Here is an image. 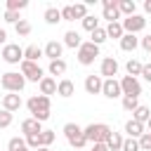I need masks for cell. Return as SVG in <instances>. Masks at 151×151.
<instances>
[{"mask_svg":"<svg viewBox=\"0 0 151 151\" xmlns=\"http://www.w3.org/2000/svg\"><path fill=\"white\" fill-rule=\"evenodd\" d=\"M101 94H104L106 99H118V97H123V92H120V83H118L116 78H106L104 85H101Z\"/></svg>","mask_w":151,"mask_h":151,"instance_id":"obj_11","label":"cell"},{"mask_svg":"<svg viewBox=\"0 0 151 151\" xmlns=\"http://www.w3.org/2000/svg\"><path fill=\"white\" fill-rule=\"evenodd\" d=\"M7 12H19V9H26L28 7V0H7Z\"/></svg>","mask_w":151,"mask_h":151,"instance_id":"obj_34","label":"cell"},{"mask_svg":"<svg viewBox=\"0 0 151 151\" xmlns=\"http://www.w3.org/2000/svg\"><path fill=\"white\" fill-rule=\"evenodd\" d=\"M7 149H9V151H31V149L26 146V139H24V137H12V139L7 142Z\"/></svg>","mask_w":151,"mask_h":151,"instance_id":"obj_31","label":"cell"},{"mask_svg":"<svg viewBox=\"0 0 151 151\" xmlns=\"http://www.w3.org/2000/svg\"><path fill=\"white\" fill-rule=\"evenodd\" d=\"M42 19H45L50 26H57V24L61 21V12H59L57 7H47V9H45V14H42Z\"/></svg>","mask_w":151,"mask_h":151,"instance_id":"obj_28","label":"cell"},{"mask_svg":"<svg viewBox=\"0 0 151 151\" xmlns=\"http://www.w3.org/2000/svg\"><path fill=\"white\" fill-rule=\"evenodd\" d=\"M120 151H139V142L132 139V137H125L123 139V149Z\"/></svg>","mask_w":151,"mask_h":151,"instance_id":"obj_39","label":"cell"},{"mask_svg":"<svg viewBox=\"0 0 151 151\" xmlns=\"http://www.w3.org/2000/svg\"><path fill=\"white\" fill-rule=\"evenodd\" d=\"M137 142H139V151H151V132H144Z\"/></svg>","mask_w":151,"mask_h":151,"instance_id":"obj_40","label":"cell"},{"mask_svg":"<svg viewBox=\"0 0 151 151\" xmlns=\"http://www.w3.org/2000/svg\"><path fill=\"white\" fill-rule=\"evenodd\" d=\"M40 57H45L40 45H28V47H24V59H26V61L38 64V59H40Z\"/></svg>","mask_w":151,"mask_h":151,"instance_id":"obj_22","label":"cell"},{"mask_svg":"<svg viewBox=\"0 0 151 151\" xmlns=\"http://www.w3.org/2000/svg\"><path fill=\"white\" fill-rule=\"evenodd\" d=\"M139 45H142V50H144V52H151V33H149V35H144V38H139Z\"/></svg>","mask_w":151,"mask_h":151,"instance_id":"obj_43","label":"cell"},{"mask_svg":"<svg viewBox=\"0 0 151 151\" xmlns=\"http://www.w3.org/2000/svg\"><path fill=\"white\" fill-rule=\"evenodd\" d=\"M12 120H14V116H12L9 111H5V109H0V130H5V127H9V125H12Z\"/></svg>","mask_w":151,"mask_h":151,"instance_id":"obj_37","label":"cell"},{"mask_svg":"<svg viewBox=\"0 0 151 151\" xmlns=\"http://www.w3.org/2000/svg\"><path fill=\"white\" fill-rule=\"evenodd\" d=\"M42 54H45L50 61L61 59V54H64V42H59V40H50V42L42 47Z\"/></svg>","mask_w":151,"mask_h":151,"instance_id":"obj_14","label":"cell"},{"mask_svg":"<svg viewBox=\"0 0 151 151\" xmlns=\"http://www.w3.org/2000/svg\"><path fill=\"white\" fill-rule=\"evenodd\" d=\"M144 14H151V0L144 2Z\"/></svg>","mask_w":151,"mask_h":151,"instance_id":"obj_47","label":"cell"},{"mask_svg":"<svg viewBox=\"0 0 151 151\" xmlns=\"http://www.w3.org/2000/svg\"><path fill=\"white\" fill-rule=\"evenodd\" d=\"M120 26H123V31H125V33L137 35L139 31H144V28H146V17H144V14H132V17H125V19L120 21Z\"/></svg>","mask_w":151,"mask_h":151,"instance_id":"obj_6","label":"cell"},{"mask_svg":"<svg viewBox=\"0 0 151 151\" xmlns=\"http://www.w3.org/2000/svg\"><path fill=\"white\" fill-rule=\"evenodd\" d=\"M118 12H120V17H132V14H137V2L134 0H118Z\"/></svg>","mask_w":151,"mask_h":151,"instance_id":"obj_24","label":"cell"},{"mask_svg":"<svg viewBox=\"0 0 151 151\" xmlns=\"http://www.w3.org/2000/svg\"><path fill=\"white\" fill-rule=\"evenodd\" d=\"M0 45H2V47L7 45V31H5V28H0Z\"/></svg>","mask_w":151,"mask_h":151,"instance_id":"obj_45","label":"cell"},{"mask_svg":"<svg viewBox=\"0 0 151 151\" xmlns=\"http://www.w3.org/2000/svg\"><path fill=\"white\" fill-rule=\"evenodd\" d=\"M73 7V14H76V19H85L87 17V2H76V5H71Z\"/></svg>","mask_w":151,"mask_h":151,"instance_id":"obj_35","label":"cell"},{"mask_svg":"<svg viewBox=\"0 0 151 151\" xmlns=\"http://www.w3.org/2000/svg\"><path fill=\"white\" fill-rule=\"evenodd\" d=\"M137 106H139V99H137V97H123V109H125V111L132 113Z\"/></svg>","mask_w":151,"mask_h":151,"instance_id":"obj_38","label":"cell"},{"mask_svg":"<svg viewBox=\"0 0 151 151\" xmlns=\"http://www.w3.org/2000/svg\"><path fill=\"white\" fill-rule=\"evenodd\" d=\"M144 130H146V127H144L142 123L132 120V118H130V120L125 123V132H127V137H132V139H139V137L144 134Z\"/></svg>","mask_w":151,"mask_h":151,"instance_id":"obj_21","label":"cell"},{"mask_svg":"<svg viewBox=\"0 0 151 151\" xmlns=\"http://www.w3.org/2000/svg\"><path fill=\"white\" fill-rule=\"evenodd\" d=\"M97 57H99V47L90 40H83V45L76 50V59H78L80 66H92Z\"/></svg>","mask_w":151,"mask_h":151,"instance_id":"obj_4","label":"cell"},{"mask_svg":"<svg viewBox=\"0 0 151 151\" xmlns=\"http://www.w3.org/2000/svg\"><path fill=\"white\" fill-rule=\"evenodd\" d=\"M14 31H17V35L26 38V35L31 33V21H28V19H21L19 24H14Z\"/></svg>","mask_w":151,"mask_h":151,"instance_id":"obj_33","label":"cell"},{"mask_svg":"<svg viewBox=\"0 0 151 151\" xmlns=\"http://www.w3.org/2000/svg\"><path fill=\"white\" fill-rule=\"evenodd\" d=\"M35 151H52V149H50V146H38Z\"/></svg>","mask_w":151,"mask_h":151,"instance_id":"obj_49","label":"cell"},{"mask_svg":"<svg viewBox=\"0 0 151 151\" xmlns=\"http://www.w3.org/2000/svg\"><path fill=\"white\" fill-rule=\"evenodd\" d=\"M101 7H104V19L111 24V21H118L120 19V12H118V0H101Z\"/></svg>","mask_w":151,"mask_h":151,"instance_id":"obj_13","label":"cell"},{"mask_svg":"<svg viewBox=\"0 0 151 151\" xmlns=\"http://www.w3.org/2000/svg\"><path fill=\"white\" fill-rule=\"evenodd\" d=\"M118 83H120V92H123V97H137V99H139V94H142V83H139L137 78H132V76H123Z\"/></svg>","mask_w":151,"mask_h":151,"instance_id":"obj_8","label":"cell"},{"mask_svg":"<svg viewBox=\"0 0 151 151\" xmlns=\"http://www.w3.org/2000/svg\"><path fill=\"white\" fill-rule=\"evenodd\" d=\"M118 42H120V50H123V52H134V50L139 47V38H137V35H130V33H125Z\"/></svg>","mask_w":151,"mask_h":151,"instance_id":"obj_20","label":"cell"},{"mask_svg":"<svg viewBox=\"0 0 151 151\" xmlns=\"http://www.w3.org/2000/svg\"><path fill=\"white\" fill-rule=\"evenodd\" d=\"M50 97H45V94H33L28 101H26V109H28V113H31V118L33 116H38V113H42V111H50Z\"/></svg>","mask_w":151,"mask_h":151,"instance_id":"obj_9","label":"cell"},{"mask_svg":"<svg viewBox=\"0 0 151 151\" xmlns=\"http://www.w3.org/2000/svg\"><path fill=\"white\" fill-rule=\"evenodd\" d=\"M118 68H120V66H118V61H116L113 57H104V59H101V66H99V76H101L104 80H106V78H116V76H118Z\"/></svg>","mask_w":151,"mask_h":151,"instance_id":"obj_10","label":"cell"},{"mask_svg":"<svg viewBox=\"0 0 151 151\" xmlns=\"http://www.w3.org/2000/svg\"><path fill=\"white\" fill-rule=\"evenodd\" d=\"M149 116H151V109H149V106H144V104H139V106L132 111V120H137V123H142V125H146Z\"/></svg>","mask_w":151,"mask_h":151,"instance_id":"obj_25","label":"cell"},{"mask_svg":"<svg viewBox=\"0 0 151 151\" xmlns=\"http://www.w3.org/2000/svg\"><path fill=\"white\" fill-rule=\"evenodd\" d=\"M90 151H109V149H106V144H92Z\"/></svg>","mask_w":151,"mask_h":151,"instance_id":"obj_46","label":"cell"},{"mask_svg":"<svg viewBox=\"0 0 151 151\" xmlns=\"http://www.w3.org/2000/svg\"><path fill=\"white\" fill-rule=\"evenodd\" d=\"M38 87H40V94H45V97L57 94V80H54L52 76H45V78L38 83Z\"/></svg>","mask_w":151,"mask_h":151,"instance_id":"obj_18","label":"cell"},{"mask_svg":"<svg viewBox=\"0 0 151 151\" xmlns=\"http://www.w3.org/2000/svg\"><path fill=\"white\" fill-rule=\"evenodd\" d=\"M54 139H57L54 130H42V132H40V146H50Z\"/></svg>","mask_w":151,"mask_h":151,"instance_id":"obj_36","label":"cell"},{"mask_svg":"<svg viewBox=\"0 0 151 151\" xmlns=\"http://www.w3.org/2000/svg\"><path fill=\"white\" fill-rule=\"evenodd\" d=\"M0 85H2L5 92H17V94H19V92L26 87V78H24L19 71H7V73L0 76Z\"/></svg>","mask_w":151,"mask_h":151,"instance_id":"obj_3","label":"cell"},{"mask_svg":"<svg viewBox=\"0 0 151 151\" xmlns=\"http://www.w3.org/2000/svg\"><path fill=\"white\" fill-rule=\"evenodd\" d=\"M80 24H83V28H85V31H90V33H92L94 28H99V19H97L94 14H87V17H85Z\"/></svg>","mask_w":151,"mask_h":151,"instance_id":"obj_32","label":"cell"},{"mask_svg":"<svg viewBox=\"0 0 151 151\" xmlns=\"http://www.w3.org/2000/svg\"><path fill=\"white\" fill-rule=\"evenodd\" d=\"M101 85H104V78L101 76H87L85 78V92L87 94H101Z\"/></svg>","mask_w":151,"mask_h":151,"instance_id":"obj_16","label":"cell"},{"mask_svg":"<svg viewBox=\"0 0 151 151\" xmlns=\"http://www.w3.org/2000/svg\"><path fill=\"white\" fill-rule=\"evenodd\" d=\"M42 130H45L42 123H38L35 118L21 120V137H31V134H38V132H42Z\"/></svg>","mask_w":151,"mask_h":151,"instance_id":"obj_15","label":"cell"},{"mask_svg":"<svg viewBox=\"0 0 151 151\" xmlns=\"http://www.w3.org/2000/svg\"><path fill=\"white\" fill-rule=\"evenodd\" d=\"M19 73L26 78V83H40L42 78H45V71L38 66V64H33V61H21L19 64Z\"/></svg>","mask_w":151,"mask_h":151,"instance_id":"obj_5","label":"cell"},{"mask_svg":"<svg viewBox=\"0 0 151 151\" xmlns=\"http://www.w3.org/2000/svg\"><path fill=\"white\" fill-rule=\"evenodd\" d=\"M123 134L120 132H116V130H111V134H109V139H106V149L109 151H120L123 149Z\"/></svg>","mask_w":151,"mask_h":151,"instance_id":"obj_23","label":"cell"},{"mask_svg":"<svg viewBox=\"0 0 151 151\" xmlns=\"http://www.w3.org/2000/svg\"><path fill=\"white\" fill-rule=\"evenodd\" d=\"M142 78H144L146 83H151V64H144V66H142Z\"/></svg>","mask_w":151,"mask_h":151,"instance_id":"obj_44","label":"cell"},{"mask_svg":"<svg viewBox=\"0 0 151 151\" xmlns=\"http://www.w3.org/2000/svg\"><path fill=\"white\" fill-rule=\"evenodd\" d=\"M0 57L5 64H21L24 61V47H19L17 42H7L0 52Z\"/></svg>","mask_w":151,"mask_h":151,"instance_id":"obj_7","label":"cell"},{"mask_svg":"<svg viewBox=\"0 0 151 151\" xmlns=\"http://www.w3.org/2000/svg\"><path fill=\"white\" fill-rule=\"evenodd\" d=\"M73 92H76V85H73V80H68V78H61V80L57 83V94H59V97L68 99V97H73Z\"/></svg>","mask_w":151,"mask_h":151,"instance_id":"obj_17","label":"cell"},{"mask_svg":"<svg viewBox=\"0 0 151 151\" xmlns=\"http://www.w3.org/2000/svg\"><path fill=\"white\" fill-rule=\"evenodd\" d=\"M47 73H50L52 78H54V76H64V73H66V61H64V59H54V61H50Z\"/></svg>","mask_w":151,"mask_h":151,"instance_id":"obj_27","label":"cell"},{"mask_svg":"<svg viewBox=\"0 0 151 151\" xmlns=\"http://www.w3.org/2000/svg\"><path fill=\"white\" fill-rule=\"evenodd\" d=\"M5 21H7V24H19L21 17H19V12H7V9H5Z\"/></svg>","mask_w":151,"mask_h":151,"instance_id":"obj_42","label":"cell"},{"mask_svg":"<svg viewBox=\"0 0 151 151\" xmlns=\"http://www.w3.org/2000/svg\"><path fill=\"white\" fill-rule=\"evenodd\" d=\"M106 40H109V38H106V28H101V26H99V28H94V31L90 33V42H94L97 47H101Z\"/></svg>","mask_w":151,"mask_h":151,"instance_id":"obj_30","label":"cell"},{"mask_svg":"<svg viewBox=\"0 0 151 151\" xmlns=\"http://www.w3.org/2000/svg\"><path fill=\"white\" fill-rule=\"evenodd\" d=\"M125 35V31H123V26H120V21H111L109 26H106V38H113V40H120Z\"/></svg>","mask_w":151,"mask_h":151,"instance_id":"obj_26","label":"cell"},{"mask_svg":"<svg viewBox=\"0 0 151 151\" xmlns=\"http://www.w3.org/2000/svg\"><path fill=\"white\" fill-rule=\"evenodd\" d=\"M21 106H24V99H21V94H17V92H7V94L2 97V109H5V111L14 113V111H19Z\"/></svg>","mask_w":151,"mask_h":151,"instance_id":"obj_12","label":"cell"},{"mask_svg":"<svg viewBox=\"0 0 151 151\" xmlns=\"http://www.w3.org/2000/svg\"><path fill=\"white\" fill-rule=\"evenodd\" d=\"M83 134H85L87 144H106V139L111 134V127L106 123H90L87 127H83Z\"/></svg>","mask_w":151,"mask_h":151,"instance_id":"obj_1","label":"cell"},{"mask_svg":"<svg viewBox=\"0 0 151 151\" xmlns=\"http://www.w3.org/2000/svg\"><path fill=\"white\" fill-rule=\"evenodd\" d=\"M64 137H66V142L71 144L73 151H85L87 139H85L80 125H76V123H66V125H64Z\"/></svg>","mask_w":151,"mask_h":151,"instance_id":"obj_2","label":"cell"},{"mask_svg":"<svg viewBox=\"0 0 151 151\" xmlns=\"http://www.w3.org/2000/svg\"><path fill=\"white\" fill-rule=\"evenodd\" d=\"M142 66H144V64H142L139 59H134V57H132V59H127V64H125V71H127V76L137 78V76H142Z\"/></svg>","mask_w":151,"mask_h":151,"instance_id":"obj_29","label":"cell"},{"mask_svg":"<svg viewBox=\"0 0 151 151\" xmlns=\"http://www.w3.org/2000/svg\"><path fill=\"white\" fill-rule=\"evenodd\" d=\"M59 12H61V21H76V14H73V7L71 5H64Z\"/></svg>","mask_w":151,"mask_h":151,"instance_id":"obj_41","label":"cell"},{"mask_svg":"<svg viewBox=\"0 0 151 151\" xmlns=\"http://www.w3.org/2000/svg\"><path fill=\"white\" fill-rule=\"evenodd\" d=\"M144 127H146V130L151 132V116H149V120H146V125H144Z\"/></svg>","mask_w":151,"mask_h":151,"instance_id":"obj_48","label":"cell"},{"mask_svg":"<svg viewBox=\"0 0 151 151\" xmlns=\"http://www.w3.org/2000/svg\"><path fill=\"white\" fill-rule=\"evenodd\" d=\"M83 45V38L78 31H66L64 33V47H71V50H78Z\"/></svg>","mask_w":151,"mask_h":151,"instance_id":"obj_19","label":"cell"}]
</instances>
